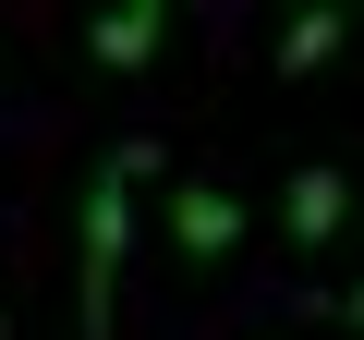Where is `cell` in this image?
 Masks as SVG:
<instances>
[{"instance_id":"cell-2","label":"cell","mask_w":364,"mask_h":340,"mask_svg":"<svg viewBox=\"0 0 364 340\" xmlns=\"http://www.w3.org/2000/svg\"><path fill=\"white\" fill-rule=\"evenodd\" d=\"M231 243H243V195H231V183H207V170L170 183V255H182V267H219Z\"/></svg>"},{"instance_id":"cell-1","label":"cell","mask_w":364,"mask_h":340,"mask_svg":"<svg viewBox=\"0 0 364 340\" xmlns=\"http://www.w3.org/2000/svg\"><path fill=\"white\" fill-rule=\"evenodd\" d=\"M134 183H146V134H109L85 158V207H73V328L109 340V292H122V243H134Z\"/></svg>"},{"instance_id":"cell-4","label":"cell","mask_w":364,"mask_h":340,"mask_svg":"<svg viewBox=\"0 0 364 340\" xmlns=\"http://www.w3.org/2000/svg\"><path fill=\"white\" fill-rule=\"evenodd\" d=\"M340 219H352V170H340V158H304L291 195H279V231H291V243H328Z\"/></svg>"},{"instance_id":"cell-3","label":"cell","mask_w":364,"mask_h":340,"mask_svg":"<svg viewBox=\"0 0 364 340\" xmlns=\"http://www.w3.org/2000/svg\"><path fill=\"white\" fill-rule=\"evenodd\" d=\"M170 49V0H109V13H85V61L97 73H146Z\"/></svg>"},{"instance_id":"cell-5","label":"cell","mask_w":364,"mask_h":340,"mask_svg":"<svg viewBox=\"0 0 364 340\" xmlns=\"http://www.w3.org/2000/svg\"><path fill=\"white\" fill-rule=\"evenodd\" d=\"M352 49V13H340V0H304V13L279 25V85H304V73H328Z\"/></svg>"}]
</instances>
